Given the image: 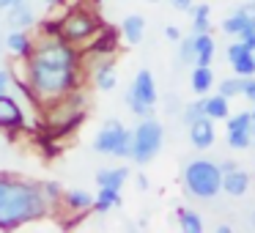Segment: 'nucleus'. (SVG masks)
Masks as SVG:
<instances>
[{
    "mask_svg": "<svg viewBox=\"0 0 255 233\" xmlns=\"http://www.w3.org/2000/svg\"><path fill=\"white\" fill-rule=\"evenodd\" d=\"M25 85L39 105L66 96L80 85V52L55 33L33 41V52L25 58Z\"/></svg>",
    "mask_w": 255,
    "mask_h": 233,
    "instance_id": "nucleus-1",
    "label": "nucleus"
},
{
    "mask_svg": "<svg viewBox=\"0 0 255 233\" xmlns=\"http://www.w3.org/2000/svg\"><path fill=\"white\" fill-rule=\"evenodd\" d=\"M50 211L39 184L0 173V231H11L33 222Z\"/></svg>",
    "mask_w": 255,
    "mask_h": 233,
    "instance_id": "nucleus-2",
    "label": "nucleus"
},
{
    "mask_svg": "<svg viewBox=\"0 0 255 233\" xmlns=\"http://www.w3.org/2000/svg\"><path fill=\"white\" fill-rule=\"evenodd\" d=\"M181 181L187 195L198 200H211L222 192V170L214 159H206V156H198V159H189L184 165Z\"/></svg>",
    "mask_w": 255,
    "mask_h": 233,
    "instance_id": "nucleus-3",
    "label": "nucleus"
},
{
    "mask_svg": "<svg viewBox=\"0 0 255 233\" xmlns=\"http://www.w3.org/2000/svg\"><path fill=\"white\" fill-rule=\"evenodd\" d=\"M162 143H165V126L154 116L140 118V123L132 129V151H129V159H134L137 165H148L162 151Z\"/></svg>",
    "mask_w": 255,
    "mask_h": 233,
    "instance_id": "nucleus-4",
    "label": "nucleus"
},
{
    "mask_svg": "<svg viewBox=\"0 0 255 233\" xmlns=\"http://www.w3.org/2000/svg\"><path fill=\"white\" fill-rule=\"evenodd\" d=\"M99 30H102L99 17H96L91 8H83V6H72L61 17V22H58V36H61L63 41H69L72 47L91 41Z\"/></svg>",
    "mask_w": 255,
    "mask_h": 233,
    "instance_id": "nucleus-5",
    "label": "nucleus"
},
{
    "mask_svg": "<svg viewBox=\"0 0 255 233\" xmlns=\"http://www.w3.org/2000/svg\"><path fill=\"white\" fill-rule=\"evenodd\" d=\"M94 151L96 154H107V156H118V159H129L132 132H129L121 121L110 118V121H105V126H102L99 134L94 137Z\"/></svg>",
    "mask_w": 255,
    "mask_h": 233,
    "instance_id": "nucleus-6",
    "label": "nucleus"
},
{
    "mask_svg": "<svg viewBox=\"0 0 255 233\" xmlns=\"http://www.w3.org/2000/svg\"><path fill=\"white\" fill-rule=\"evenodd\" d=\"M156 102H159V94H156L154 74H151L148 69H140L132 80V88L127 91V107L137 118H145V116L154 113Z\"/></svg>",
    "mask_w": 255,
    "mask_h": 233,
    "instance_id": "nucleus-7",
    "label": "nucleus"
},
{
    "mask_svg": "<svg viewBox=\"0 0 255 233\" xmlns=\"http://www.w3.org/2000/svg\"><path fill=\"white\" fill-rule=\"evenodd\" d=\"M3 11H6V25L8 28L28 30V28H33V25L39 22L33 6H30V0H11Z\"/></svg>",
    "mask_w": 255,
    "mask_h": 233,
    "instance_id": "nucleus-8",
    "label": "nucleus"
},
{
    "mask_svg": "<svg viewBox=\"0 0 255 233\" xmlns=\"http://www.w3.org/2000/svg\"><path fill=\"white\" fill-rule=\"evenodd\" d=\"M228 63H231L233 74L239 77H255V52L244 47L242 41H233L228 47Z\"/></svg>",
    "mask_w": 255,
    "mask_h": 233,
    "instance_id": "nucleus-9",
    "label": "nucleus"
},
{
    "mask_svg": "<svg viewBox=\"0 0 255 233\" xmlns=\"http://www.w3.org/2000/svg\"><path fill=\"white\" fill-rule=\"evenodd\" d=\"M25 126V113L11 94H0V129L17 132Z\"/></svg>",
    "mask_w": 255,
    "mask_h": 233,
    "instance_id": "nucleus-10",
    "label": "nucleus"
},
{
    "mask_svg": "<svg viewBox=\"0 0 255 233\" xmlns=\"http://www.w3.org/2000/svg\"><path fill=\"white\" fill-rule=\"evenodd\" d=\"M187 126H189V143H192L198 151H206V148L214 145L217 132H214V121H211L209 116H200L198 121L187 123Z\"/></svg>",
    "mask_w": 255,
    "mask_h": 233,
    "instance_id": "nucleus-11",
    "label": "nucleus"
},
{
    "mask_svg": "<svg viewBox=\"0 0 255 233\" xmlns=\"http://www.w3.org/2000/svg\"><path fill=\"white\" fill-rule=\"evenodd\" d=\"M250 189V173L242 167H233V170L222 173V192L231 195V198H242Z\"/></svg>",
    "mask_w": 255,
    "mask_h": 233,
    "instance_id": "nucleus-12",
    "label": "nucleus"
},
{
    "mask_svg": "<svg viewBox=\"0 0 255 233\" xmlns=\"http://www.w3.org/2000/svg\"><path fill=\"white\" fill-rule=\"evenodd\" d=\"M3 47H6L11 55H17V58H28L30 52H33V39H30L25 30L11 28L6 36H3Z\"/></svg>",
    "mask_w": 255,
    "mask_h": 233,
    "instance_id": "nucleus-13",
    "label": "nucleus"
},
{
    "mask_svg": "<svg viewBox=\"0 0 255 233\" xmlns=\"http://www.w3.org/2000/svg\"><path fill=\"white\" fill-rule=\"evenodd\" d=\"M91 83L96 85V91H113L118 85V72H116V63L107 58V61L96 63V69L91 72Z\"/></svg>",
    "mask_w": 255,
    "mask_h": 233,
    "instance_id": "nucleus-14",
    "label": "nucleus"
},
{
    "mask_svg": "<svg viewBox=\"0 0 255 233\" xmlns=\"http://www.w3.org/2000/svg\"><path fill=\"white\" fill-rule=\"evenodd\" d=\"M247 28H255V14L250 11L247 6L236 8V11H233L231 17H225V22H222V30H225L228 36H239Z\"/></svg>",
    "mask_w": 255,
    "mask_h": 233,
    "instance_id": "nucleus-15",
    "label": "nucleus"
},
{
    "mask_svg": "<svg viewBox=\"0 0 255 233\" xmlns=\"http://www.w3.org/2000/svg\"><path fill=\"white\" fill-rule=\"evenodd\" d=\"M195 36V66H211L217 52V41L211 33H192Z\"/></svg>",
    "mask_w": 255,
    "mask_h": 233,
    "instance_id": "nucleus-16",
    "label": "nucleus"
},
{
    "mask_svg": "<svg viewBox=\"0 0 255 233\" xmlns=\"http://www.w3.org/2000/svg\"><path fill=\"white\" fill-rule=\"evenodd\" d=\"M121 36H124V41L127 44H140L143 41V36H145V19L140 17V14H129V17H124V22H121Z\"/></svg>",
    "mask_w": 255,
    "mask_h": 233,
    "instance_id": "nucleus-17",
    "label": "nucleus"
},
{
    "mask_svg": "<svg viewBox=\"0 0 255 233\" xmlns=\"http://www.w3.org/2000/svg\"><path fill=\"white\" fill-rule=\"evenodd\" d=\"M203 113L211 118V121H225L231 116V107H228V99L222 94L217 96H206L203 94Z\"/></svg>",
    "mask_w": 255,
    "mask_h": 233,
    "instance_id": "nucleus-18",
    "label": "nucleus"
},
{
    "mask_svg": "<svg viewBox=\"0 0 255 233\" xmlns=\"http://www.w3.org/2000/svg\"><path fill=\"white\" fill-rule=\"evenodd\" d=\"M129 178V167H107V170L96 173V184L99 187H113V189H121Z\"/></svg>",
    "mask_w": 255,
    "mask_h": 233,
    "instance_id": "nucleus-19",
    "label": "nucleus"
},
{
    "mask_svg": "<svg viewBox=\"0 0 255 233\" xmlns=\"http://www.w3.org/2000/svg\"><path fill=\"white\" fill-rule=\"evenodd\" d=\"M189 85H192L195 94H209L211 85H214V72H211V66H195L192 69V77H189Z\"/></svg>",
    "mask_w": 255,
    "mask_h": 233,
    "instance_id": "nucleus-20",
    "label": "nucleus"
},
{
    "mask_svg": "<svg viewBox=\"0 0 255 233\" xmlns=\"http://www.w3.org/2000/svg\"><path fill=\"white\" fill-rule=\"evenodd\" d=\"M63 203L69 206L72 211H85L94 209V195H88L85 189H63Z\"/></svg>",
    "mask_w": 255,
    "mask_h": 233,
    "instance_id": "nucleus-21",
    "label": "nucleus"
},
{
    "mask_svg": "<svg viewBox=\"0 0 255 233\" xmlns=\"http://www.w3.org/2000/svg\"><path fill=\"white\" fill-rule=\"evenodd\" d=\"M189 14H192V33H209L211 30V8L206 3H198V6H189Z\"/></svg>",
    "mask_w": 255,
    "mask_h": 233,
    "instance_id": "nucleus-22",
    "label": "nucleus"
},
{
    "mask_svg": "<svg viewBox=\"0 0 255 233\" xmlns=\"http://www.w3.org/2000/svg\"><path fill=\"white\" fill-rule=\"evenodd\" d=\"M113 206H121V192L113 189V187H99V192H96V198H94V209L99 211V214H105Z\"/></svg>",
    "mask_w": 255,
    "mask_h": 233,
    "instance_id": "nucleus-23",
    "label": "nucleus"
},
{
    "mask_svg": "<svg viewBox=\"0 0 255 233\" xmlns=\"http://www.w3.org/2000/svg\"><path fill=\"white\" fill-rule=\"evenodd\" d=\"M178 225L184 233H203V220L192 209H178Z\"/></svg>",
    "mask_w": 255,
    "mask_h": 233,
    "instance_id": "nucleus-24",
    "label": "nucleus"
},
{
    "mask_svg": "<svg viewBox=\"0 0 255 233\" xmlns=\"http://www.w3.org/2000/svg\"><path fill=\"white\" fill-rule=\"evenodd\" d=\"M178 63L181 66H195V36L178 39Z\"/></svg>",
    "mask_w": 255,
    "mask_h": 233,
    "instance_id": "nucleus-25",
    "label": "nucleus"
},
{
    "mask_svg": "<svg viewBox=\"0 0 255 233\" xmlns=\"http://www.w3.org/2000/svg\"><path fill=\"white\" fill-rule=\"evenodd\" d=\"M225 121H228V132H250V126H253V113L242 110L236 116H228Z\"/></svg>",
    "mask_w": 255,
    "mask_h": 233,
    "instance_id": "nucleus-26",
    "label": "nucleus"
},
{
    "mask_svg": "<svg viewBox=\"0 0 255 233\" xmlns=\"http://www.w3.org/2000/svg\"><path fill=\"white\" fill-rule=\"evenodd\" d=\"M244 88V77H228V80H220V91L217 94H222L225 99H233V96H239Z\"/></svg>",
    "mask_w": 255,
    "mask_h": 233,
    "instance_id": "nucleus-27",
    "label": "nucleus"
},
{
    "mask_svg": "<svg viewBox=\"0 0 255 233\" xmlns=\"http://www.w3.org/2000/svg\"><path fill=\"white\" fill-rule=\"evenodd\" d=\"M39 189H41V195H44L47 206H58V203H61V198H63V189H61V184H55V181H47V184H39Z\"/></svg>",
    "mask_w": 255,
    "mask_h": 233,
    "instance_id": "nucleus-28",
    "label": "nucleus"
},
{
    "mask_svg": "<svg viewBox=\"0 0 255 233\" xmlns=\"http://www.w3.org/2000/svg\"><path fill=\"white\" fill-rule=\"evenodd\" d=\"M228 145L236 151H244L253 145V134L250 132H228Z\"/></svg>",
    "mask_w": 255,
    "mask_h": 233,
    "instance_id": "nucleus-29",
    "label": "nucleus"
},
{
    "mask_svg": "<svg viewBox=\"0 0 255 233\" xmlns=\"http://www.w3.org/2000/svg\"><path fill=\"white\" fill-rule=\"evenodd\" d=\"M200 116H206V113H203V99H198V102H189V105L181 110V118H184V123H192V121H198Z\"/></svg>",
    "mask_w": 255,
    "mask_h": 233,
    "instance_id": "nucleus-30",
    "label": "nucleus"
},
{
    "mask_svg": "<svg viewBox=\"0 0 255 233\" xmlns=\"http://www.w3.org/2000/svg\"><path fill=\"white\" fill-rule=\"evenodd\" d=\"M14 85V74L8 69H0V94H8Z\"/></svg>",
    "mask_w": 255,
    "mask_h": 233,
    "instance_id": "nucleus-31",
    "label": "nucleus"
},
{
    "mask_svg": "<svg viewBox=\"0 0 255 233\" xmlns=\"http://www.w3.org/2000/svg\"><path fill=\"white\" fill-rule=\"evenodd\" d=\"M239 41H242L244 47H250V50H255V28H247L239 33Z\"/></svg>",
    "mask_w": 255,
    "mask_h": 233,
    "instance_id": "nucleus-32",
    "label": "nucleus"
},
{
    "mask_svg": "<svg viewBox=\"0 0 255 233\" xmlns=\"http://www.w3.org/2000/svg\"><path fill=\"white\" fill-rule=\"evenodd\" d=\"M165 39H167V41H176V44H178V39H181V30H178L176 25H167V28H165Z\"/></svg>",
    "mask_w": 255,
    "mask_h": 233,
    "instance_id": "nucleus-33",
    "label": "nucleus"
},
{
    "mask_svg": "<svg viewBox=\"0 0 255 233\" xmlns=\"http://www.w3.org/2000/svg\"><path fill=\"white\" fill-rule=\"evenodd\" d=\"M170 6H173V8H178V11H189L192 0H170Z\"/></svg>",
    "mask_w": 255,
    "mask_h": 233,
    "instance_id": "nucleus-34",
    "label": "nucleus"
},
{
    "mask_svg": "<svg viewBox=\"0 0 255 233\" xmlns=\"http://www.w3.org/2000/svg\"><path fill=\"white\" fill-rule=\"evenodd\" d=\"M137 189H148V178H145L143 173L137 176Z\"/></svg>",
    "mask_w": 255,
    "mask_h": 233,
    "instance_id": "nucleus-35",
    "label": "nucleus"
},
{
    "mask_svg": "<svg viewBox=\"0 0 255 233\" xmlns=\"http://www.w3.org/2000/svg\"><path fill=\"white\" fill-rule=\"evenodd\" d=\"M44 3H47V6H50V8H55V6H61L63 0H44Z\"/></svg>",
    "mask_w": 255,
    "mask_h": 233,
    "instance_id": "nucleus-36",
    "label": "nucleus"
},
{
    "mask_svg": "<svg viewBox=\"0 0 255 233\" xmlns=\"http://www.w3.org/2000/svg\"><path fill=\"white\" fill-rule=\"evenodd\" d=\"M244 6H247V8H250V11H253V14H255V0H250V3H244Z\"/></svg>",
    "mask_w": 255,
    "mask_h": 233,
    "instance_id": "nucleus-37",
    "label": "nucleus"
},
{
    "mask_svg": "<svg viewBox=\"0 0 255 233\" xmlns=\"http://www.w3.org/2000/svg\"><path fill=\"white\" fill-rule=\"evenodd\" d=\"M8 3H11V0H0V11H3V8L8 6Z\"/></svg>",
    "mask_w": 255,
    "mask_h": 233,
    "instance_id": "nucleus-38",
    "label": "nucleus"
},
{
    "mask_svg": "<svg viewBox=\"0 0 255 233\" xmlns=\"http://www.w3.org/2000/svg\"><path fill=\"white\" fill-rule=\"evenodd\" d=\"M250 134H253V140H255V118H253V126H250Z\"/></svg>",
    "mask_w": 255,
    "mask_h": 233,
    "instance_id": "nucleus-39",
    "label": "nucleus"
},
{
    "mask_svg": "<svg viewBox=\"0 0 255 233\" xmlns=\"http://www.w3.org/2000/svg\"><path fill=\"white\" fill-rule=\"evenodd\" d=\"M250 113H253V118H255V102H253V110H250Z\"/></svg>",
    "mask_w": 255,
    "mask_h": 233,
    "instance_id": "nucleus-40",
    "label": "nucleus"
},
{
    "mask_svg": "<svg viewBox=\"0 0 255 233\" xmlns=\"http://www.w3.org/2000/svg\"><path fill=\"white\" fill-rule=\"evenodd\" d=\"M145 3H159V0H145Z\"/></svg>",
    "mask_w": 255,
    "mask_h": 233,
    "instance_id": "nucleus-41",
    "label": "nucleus"
},
{
    "mask_svg": "<svg viewBox=\"0 0 255 233\" xmlns=\"http://www.w3.org/2000/svg\"><path fill=\"white\" fill-rule=\"evenodd\" d=\"M91 3H102V0H91Z\"/></svg>",
    "mask_w": 255,
    "mask_h": 233,
    "instance_id": "nucleus-42",
    "label": "nucleus"
},
{
    "mask_svg": "<svg viewBox=\"0 0 255 233\" xmlns=\"http://www.w3.org/2000/svg\"><path fill=\"white\" fill-rule=\"evenodd\" d=\"M0 50H3V39H0Z\"/></svg>",
    "mask_w": 255,
    "mask_h": 233,
    "instance_id": "nucleus-43",
    "label": "nucleus"
},
{
    "mask_svg": "<svg viewBox=\"0 0 255 233\" xmlns=\"http://www.w3.org/2000/svg\"><path fill=\"white\" fill-rule=\"evenodd\" d=\"M253 52H255V50H253Z\"/></svg>",
    "mask_w": 255,
    "mask_h": 233,
    "instance_id": "nucleus-44",
    "label": "nucleus"
}]
</instances>
